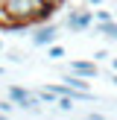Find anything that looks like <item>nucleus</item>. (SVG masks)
Returning a JSON list of instances; mask_svg holds the SVG:
<instances>
[{
  "label": "nucleus",
  "mask_w": 117,
  "mask_h": 120,
  "mask_svg": "<svg viewBox=\"0 0 117 120\" xmlns=\"http://www.w3.org/2000/svg\"><path fill=\"white\" fill-rule=\"evenodd\" d=\"M0 9H3V15L12 18V21H26L29 26H38V23L50 21V18L56 15L58 6H50V3H44V0H3Z\"/></svg>",
  "instance_id": "1"
},
{
  "label": "nucleus",
  "mask_w": 117,
  "mask_h": 120,
  "mask_svg": "<svg viewBox=\"0 0 117 120\" xmlns=\"http://www.w3.org/2000/svg\"><path fill=\"white\" fill-rule=\"evenodd\" d=\"M9 100L15 105H21L23 111H32V114L38 111V105H41V97H38V94H29L26 88H18V85L9 88Z\"/></svg>",
  "instance_id": "2"
},
{
  "label": "nucleus",
  "mask_w": 117,
  "mask_h": 120,
  "mask_svg": "<svg viewBox=\"0 0 117 120\" xmlns=\"http://www.w3.org/2000/svg\"><path fill=\"white\" fill-rule=\"evenodd\" d=\"M91 23H94V15H91V12H70L67 21H64V26L73 29V32H85Z\"/></svg>",
  "instance_id": "3"
},
{
  "label": "nucleus",
  "mask_w": 117,
  "mask_h": 120,
  "mask_svg": "<svg viewBox=\"0 0 117 120\" xmlns=\"http://www.w3.org/2000/svg\"><path fill=\"white\" fill-rule=\"evenodd\" d=\"M56 38H58V26H56V23H53V26L47 23V26H38V29H35L32 44H35V47H50Z\"/></svg>",
  "instance_id": "4"
},
{
  "label": "nucleus",
  "mask_w": 117,
  "mask_h": 120,
  "mask_svg": "<svg viewBox=\"0 0 117 120\" xmlns=\"http://www.w3.org/2000/svg\"><path fill=\"white\" fill-rule=\"evenodd\" d=\"M70 73H79V76L94 79V76L99 73V64L97 62H85V59H73V62H70Z\"/></svg>",
  "instance_id": "5"
},
{
  "label": "nucleus",
  "mask_w": 117,
  "mask_h": 120,
  "mask_svg": "<svg viewBox=\"0 0 117 120\" xmlns=\"http://www.w3.org/2000/svg\"><path fill=\"white\" fill-rule=\"evenodd\" d=\"M97 32L105 35L108 41H117V18H111V21H97Z\"/></svg>",
  "instance_id": "6"
},
{
  "label": "nucleus",
  "mask_w": 117,
  "mask_h": 120,
  "mask_svg": "<svg viewBox=\"0 0 117 120\" xmlns=\"http://www.w3.org/2000/svg\"><path fill=\"white\" fill-rule=\"evenodd\" d=\"M47 50H50V59H64V47H62V44H56V41H53Z\"/></svg>",
  "instance_id": "7"
},
{
  "label": "nucleus",
  "mask_w": 117,
  "mask_h": 120,
  "mask_svg": "<svg viewBox=\"0 0 117 120\" xmlns=\"http://www.w3.org/2000/svg\"><path fill=\"white\" fill-rule=\"evenodd\" d=\"M12 109H15L12 100H0V111H3V114H12Z\"/></svg>",
  "instance_id": "8"
},
{
  "label": "nucleus",
  "mask_w": 117,
  "mask_h": 120,
  "mask_svg": "<svg viewBox=\"0 0 117 120\" xmlns=\"http://www.w3.org/2000/svg\"><path fill=\"white\" fill-rule=\"evenodd\" d=\"M94 21H111V12H102V9L94 12Z\"/></svg>",
  "instance_id": "9"
},
{
  "label": "nucleus",
  "mask_w": 117,
  "mask_h": 120,
  "mask_svg": "<svg viewBox=\"0 0 117 120\" xmlns=\"http://www.w3.org/2000/svg\"><path fill=\"white\" fill-rule=\"evenodd\" d=\"M9 62H15V64H21V62H23V56H21V53H9Z\"/></svg>",
  "instance_id": "10"
},
{
  "label": "nucleus",
  "mask_w": 117,
  "mask_h": 120,
  "mask_svg": "<svg viewBox=\"0 0 117 120\" xmlns=\"http://www.w3.org/2000/svg\"><path fill=\"white\" fill-rule=\"evenodd\" d=\"M44 3H50V6H62L64 0H44Z\"/></svg>",
  "instance_id": "11"
},
{
  "label": "nucleus",
  "mask_w": 117,
  "mask_h": 120,
  "mask_svg": "<svg viewBox=\"0 0 117 120\" xmlns=\"http://www.w3.org/2000/svg\"><path fill=\"white\" fill-rule=\"evenodd\" d=\"M88 3H91V6H102L105 0H88Z\"/></svg>",
  "instance_id": "12"
},
{
  "label": "nucleus",
  "mask_w": 117,
  "mask_h": 120,
  "mask_svg": "<svg viewBox=\"0 0 117 120\" xmlns=\"http://www.w3.org/2000/svg\"><path fill=\"white\" fill-rule=\"evenodd\" d=\"M114 85H117V73H114Z\"/></svg>",
  "instance_id": "13"
},
{
  "label": "nucleus",
  "mask_w": 117,
  "mask_h": 120,
  "mask_svg": "<svg viewBox=\"0 0 117 120\" xmlns=\"http://www.w3.org/2000/svg\"><path fill=\"white\" fill-rule=\"evenodd\" d=\"M0 50H3V41H0Z\"/></svg>",
  "instance_id": "14"
},
{
  "label": "nucleus",
  "mask_w": 117,
  "mask_h": 120,
  "mask_svg": "<svg viewBox=\"0 0 117 120\" xmlns=\"http://www.w3.org/2000/svg\"><path fill=\"white\" fill-rule=\"evenodd\" d=\"M0 76H3V68H0Z\"/></svg>",
  "instance_id": "15"
}]
</instances>
